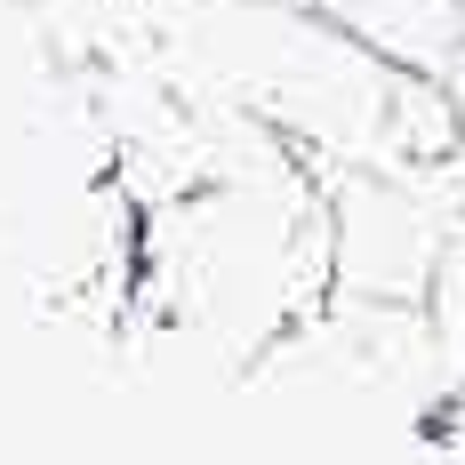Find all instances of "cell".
Here are the masks:
<instances>
[{
	"label": "cell",
	"instance_id": "cell-4",
	"mask_svg": "<svg viewBox=\"0 0 465 465\" xmlns=\"http://www.w3.org/2000/svg\"><path fill=\"white\" fill-rule=\"evenodd\" d=\"M353 41L418 73V81H450V64L465 56V0H322Z\"/></svg>",
	"mask_w": 465,
	"mask_h": 465
},
{
	"label": "cell",
	"instance_id": "cell-2",
	"mask_svg": "<svg viewBox=\"0 0 465 465\" xmlns=\"http://www.w3.org/2000/svg\"><path fill=\"white\" fill-rule=\"evenodd\" d=\"M144 305L225 370L265 361L329 305L322 169L249 121L201 185L144 209Z\"/></svg>",
	"mask_w": 465,
	"mask_h": 465
},
{
	"label": "cell",
	"instance_id": "cell-1",
	"mask_svg": "<svg viewBox=\"0 0 465 465\" xmlns=\"http://www.w3.org/2000/svg\"><path fill=\"white\" fill-rule=\"evenodd\" d=\"M104 48L153 64L169 89L265 121L313 169L465 153L441 81L370 56L322 0H121Z\"/></svg>",
	"mask_w": 465,
	"mask_h": 465
},
{
	"label": "cell",
	"instance_id": "cell-3",
	"mask_svg": "<svg viewBox=\"0 0 465 465\" xmlns=\"http://www.w3.org/2000/svg\"><path fill=\"white\" fill-rule=\"evenodd\" d=\"M329 193V289L370 305H425L433 265L465 217V153L322 169Z\"/></svg>",
	"mask_w": 465,
	"mask_h": 465
},
{
	"label": "cell",
	"instance_id": "cell-5",
	"mask_svg": "<svg viewBox=\"0 0 465 465\" xmlns=\"http://www.w3.org/2000/svg\"><path fill=\"white\" fill-rule=\"evenodd\" d=\"M425 322H433V345H441V370H450V385L465 393V217H458V232H450V249H441V265H433Z\"/></svg>",
	"mask_w": 465,
	"mask_h": 465
},
{
	"label": "cell",
	"instance_id": "cell-6",
	"mask_svg": "<svg viewBox=\"0 0 465 465\" xmlns=\"http://www.w3.org/2000/svg\"><path fill=\"white\" fill-rule=\"evenodd\" d=\"M441 96H450V113H458V137H465V56L450 64V81H441Z\"/></svg>",
	"mask_w": 465,
	"mask_h": 465
}]
</instances>
